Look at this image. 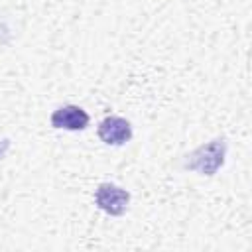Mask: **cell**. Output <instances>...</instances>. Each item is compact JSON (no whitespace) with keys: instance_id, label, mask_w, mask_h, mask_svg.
<instances>
[{"instance_id":"cell-5","label":"cell","mask_w":252,"mask_h":252,"mask_svg":"<svg viewBox=\"0 0 252 252\" xmlns=\"http://www.w3.org/2000/svg\"><path fill=\"white\" fill-rule=\"evenodd\" d=\"M8 148H10V142H8V140H0V159H2V156L8 152Z\"/></svg>"},{"instance_id":"cell-2","label":"cell","mask_w":252,"mask_h":252,"mask_svg":"<svg viewBox=\"0 0 252 252\" xmlns=\"http://www.w3.org/2000/svg\"><path fill=\"white\" fill-rule=\"evenodd\" d=\"M128 203H130V193L114 183H100L94 191V205L110 217L124 215Z\"/></svg>"},{"instance_id":"cell-1","label":"cell","mask_w":252,"mask_h":252,"mask_svg":"<svg viewBox=\"0 0 252 252\" xmlns=\"http://www.w3.org/2000/svg\"><path fill=\"white\" fill-rule=\"evenodd\" d=\"M224 156H226V140L215 138L193 150L189 156H185L183 167L189 171H197L199 175L211 177L224 165Z\"/></svg>"},{"instance_id":"cell-3","label":"cell","mask_w":252,"mask_h":252,"mask_svg":"<svg viewBox=\"0 0 252 252\" xmlns=\"http://www.w3.org/2000/svg\"><path fill=\"white\" fill-rule=\"evenodd\" d=\"M96 134L106 146H124L132 138V126L122 116H106L98 122Z\"/></svg>"},{"instance_id":"cell-4","label":"cell","mask_w":252,"mask_h":252,"mask_svg":"<svg viewBox=\"0 0 252 252\" xmlns=\"http://www.w3.org/2000/svg\"><path fill=\"white\" fill-rule=\"evenodd\" d=\"M89 114L87 110H83L81 106L77 104H65V106H59L57 110H53L49 122L53 128H59V130H69V132H81L89 126Z\"/></svg>"}]
</instances>
